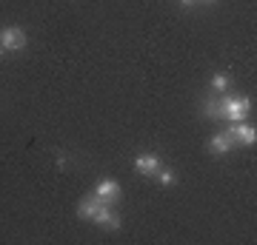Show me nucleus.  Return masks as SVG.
I'll return each instance as SVG.
<instances>
[{
  "label": "nucleus",
  "mask_w": 257,
  "mask_h": 245,
  "mask_svg": "<svg viewBox=\"0 0 257 245\" xmlns=\"http://www.w3.org/2000/svg\"><path fill=\"white\" fill-rule=\"evenodd\" d=\"M0 46H3V52H20L26 46V32L18 26H6L0 32Z\"/></svg>",
  "instance_id": "2"
},
{
  "label": "nucleus",
  "mask_w": 257,
  "mask_h": 245,
  "mask_svg": "<svg viewBox=\"0 0 257 245\" xmlns=\"http://www.w3.org/2000/svg\"><path fill=\"white\" fill-rule=\"evenodd\" d=\"M206 114L214 120H223V109H220V100H209L206 103Z\"/></svg>",
  "instance_id": "10"
},
{
  "label": "nucleus",
  "mask_w": 257,
  "mask_h": 245,
  "mask_svg": "<svg viewBox=\"0 0 257 245\" xmlns=\"http://www.w3.org/2000/svg\"><path fill=\"white\" fill-rule=\"evenodd\" d=\"M229 134L234 137V143H243V145H254L257 140V128L254 126H248V123H234V126L229 128Z\"/></svg>",
  "instance_id": "4"
},
{
  "label": "nucleus",
  "mask_w": 257,
  "mask_h": 245,
  "mask_svg": "<svg viewBox=\"0 0 257 245\" xmlns=\"http://www.w3.org/2000/svg\"><path fill=\"white\" fill-rule=\"evenodd\" d=\"M0 55H3V46H0Z\"/></svg>",
  "instance_id": "13"
},
{
  "label": "nucleus",
  "mask_w": 257,
  "mask_h": 245,
  "mask_svg": "<svg viewBox=\"0 0 257 245\" xmlns=\"http://www.w3.org/2000/svg\"><path fill=\"white\" fill-rule=\"evenodd\" d=\"M92 219L97 222V225H106L109 231H117V228H120V217L109 208V205H106V202H100V205H97V211H94Z\"/></svg>",
  "instance_id": "6"
},
{
  "label": "nucleus",
  "mask_w": 257,
  "mask_h": 245,
  "mask_svg": "<svg viewBox=\"0 0 257 245\" xmlns=\"http://www.w3.org/2000/svg\"><path fill=\"white\" fill-rule=\"evenodd\" d=\"M220 109H223V120L240 123V120H246L251 103H248V97H220Z\"/></svg>",
  "instance_id": "1"
},
{
  "label": "nucleus",
  "mask_w": 257,
  "mask_h": 245,
  "mask_svg": "<svg viewBox=\"0 0 257 245\" xmlns=\"http://www.w3.org/2000/svg\"><path fill=\"white\" fill-rule=\"evenodd\" d=\"M194 3H197V0H180V6H186V9H189V6H194Z\"/></svg>",
  "instance_id": "12"
},
{
  "label": "nucleus",
  "mask_w": 257,
  "mask_h": 245,
  "mask_svg": "<svg viewBox=\"0 0 257 245\" xmlns=\"http://www.w3.org/2000/svg\"><path fill=\"white\" fill-rule=\"evenodd\" d=\"M229 86H231L229 74H214V77H211V89H214V91H226Z\"/></svg>",
  "instance_id": "9"
},
{
  "label": "nucleus",
  "mask_w": 257,
  "mask_h": 245,
  "mask_svg": "<svg viewBox=\"0 0 257 245\" xmlns=\"http://www.w3.org/2000/svg\"><path fill=\"white\" fill-rule=\"evenodd\" d=\"M97 205H100V200L97 197H86V200H80V205H77V217L80 219H92L94 217V211H97Z\"/></svg>",
  "instance_id": "8"
},
{
  "label": "nucleus",
  "mask_w": 257,
  "mask_h": 245,
  "mask_svg": "<svg viewBox=\"0 0 257 245\" xmlns=\"http://www.w3.org/2000/svg\"><path fill=\"white\" fill-rule=\"evenodd\" d=\"M94 197L100 202H106V205H111L114 200H120V185L114 180H100L94 185Z\"/></svg>",
  "instance_id": "3"
},
{
  "label": "nucleus",
  "mask_w": 257,
  "mask_h": 245,
  "mask_svg": "<svg viewBox=\"0 0 257 245\" xmlns=\"http://www.w3.org/2000/svg\"><path fill=\"white\" fill-rule=\"evenodd\" d=\"M206 3H211V0H206Z\"/></svg>",
  "instance_id": "14"
},
{
  "label": "nucleus",
  "mask_w": 257,
  "mask_h": 245,
  "mask_svg": "<svg viewBox=\"0 0 257 245\" xmlns=\"http://www.w3.org/2000/svg\"><path fill=\"white\" fill-rule=\"evenodd\" d=\"M155 177L160 180V185H175V171H172V168H160Z\"/></svg>",
  "instance_id": "11"
},
{
  "label": "nucleus",
  "mask_w": 257,
  "mask_h": 245,
  "mask_svg": "<svg viewBox=\"0 0 257 245\" xmlns=\"http://www.w3.org/2000/svg\"><path fill=\"white\" fill-rule=\"evenodd\" d=\"M231 148H234V137H231L229 131H220V134H214L209 140L211 154H226V151H231Z\"/></svg>",
  "instance_id": "7"
},
{
  "label": "nucleus",
  "mask_w": 257,
  "mask_h": 245,
  "mask_svg": "<svg viewBox=\"0 0 257 245\" xmlns=\"http://www.w3.org/2000/svg\"><path fill=\"white\" fill-rule=\"evenodd\" d=\"M135 171L146 174V177H155L160 171V157L157 154H138L135 157Z\"/></svg>",
  "instance_id": "5"
}]
</instances>
